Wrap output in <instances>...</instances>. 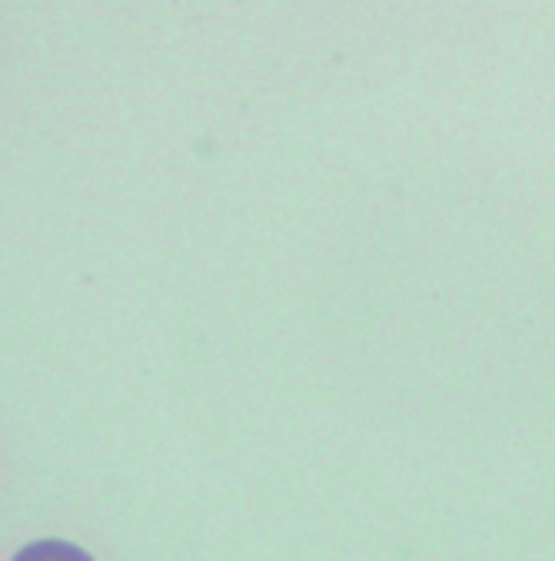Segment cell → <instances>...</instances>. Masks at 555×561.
<instances>
[]
</instances>
